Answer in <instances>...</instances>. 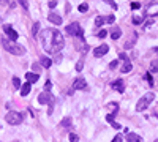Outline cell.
<instances>
[{
    "label": "cell",
    "instance_id": "obj_37",
    "mask_svg": "<svg viewBox=\"0 0 158 142\" xmlns=\"http://www.w3.org/2000/svg\"><path fill=\"white\" fill-rule=\"evenodd\" d=\"M32 70H33V71H38V70H40V65L33 63V65H32Z\"/></svg>",
    "mask_w": 158,
    "mask_h": 142
},
{
    "label": "cell",
    "instance_id": "obj_16",
    "mask_svg": "<svg viewBox=\"0 0 158 142\" xmlns=\"http://www.w3.org/2000/svg\"><path fill=\"white\" fill-rule=\"evenodd\" d=\"M131 68H133V65H131V62L128 60H123V66H122V73H130Z\"/></svg>",
    "mask_w": 158,
    "mask_h": 142
},
{
    "label": "cell",
    "instance_id": "obj_40",
    "mask_svg": "<svg viewBox=\"0 0 158 142\" xmlns=\"http://www.w3.org/2000/svg\"><path fill=\"white\" fill-rule=\"evenodd\" d=\"M157 52H158V47H157Z\"/></svg>",
    "mask_w": 158,
    "mask_h": 142
},
{
    "label": "cell",
    "instance_id": "obj_15",
    "mask_svg": "<svg viewBox=\"0 0 158 142\" xmlns=\"http://www.w3.org/2000/svg\"><path fill=\"white\" fill-rule=\"evenodd\" d=\"M30 87H32L30 82H27V84L22 85V87H21V95H22V96H27V95L30 93Z\"/></svg>",
    "mask_w": 158,
    "mask_h": 142
},
{
    "label": "cell",
    "instance_id": "obj_22",
    "mask_svg": "<svg viewBox=\"0 0 158 142\" xmlns=\"http://www.w3.org/2000/svg\"><path fill=\"white\" fill-rule=\"evenodd\" d=\"M13 87L14 88H21V81L17 78H13Z\"/></svg>",
    "mask_w": 158,
    "mask_h": 142
},
{
    "label": "cell",
    "instance_id": "obj_10",
    "mask_svg": "<svg viewBox=\"0 0 158 142\" xmlns=\"http://www.w3.org/2000/svg\"><path fill=\"white\" fill-rule=\"evenodd\" d=\"M48 19L51 21L52 24H55V25H60L62 24V17L58 16L57 13H49V16H48Z\"/></svg>",
    "mask_w": 158,
    "mask_h": 142
},
{
    "label": "cell",
    "instance_id": "obj_24",
    "mask_svg": "<svg viewBox=\"0 0 158 142\" xmlns=\"http://www.w3.org/2000/svg\"><path fill=\"white\" fill-rule=\"evenodd\" d=\"M133 24H134V25H139V24H142V17L134 16V17H133Z\"/></svg>",
    "mask_w": 158,
    "mask_h": 142
},
{
    "label": "cell",
    "instance_id": "obj_11",
    "mask_svg": "<svg viewBox=\"0 0 158 142\" xmlns=\"http://www.w3.org/2000/svg\"><path fill=\"white\" fill-rule=\"evenodd\" d=\"M38 73H25V79H27V82H30V84H35V82L38 81Z\"/></svg>",
    "mask_w": 158,
    "mask_h": 142
},
{
    "label": "cell",
    "instance_id": "obj_6",
    "mask_svg": "<svg viewBox=\"0 0 158 142\" xmlns=\"http://www.w3.org/2000/svg\"><path fill=\"white\" fill-rule=\"evenodd\" d=\"M52 101H54V98H52V95L49 93V90L40 93V96H38V103H40V104H51Z\"/></svg>",
    "mask_w": 158,
    "mask_h": 142
},
{
    "label": "cell",
    "instance_id": "obj_21",
    "mask_svg": "<svg viewBox=\"0 0 158 142\" xmlns=\"http://www.w3.org/2000/svg\"><path fill=\"white\" fill-rule=\"evenodd\" d=\"M38 30H40V22H35L33 29H32V33H33V36H35V35H38Z\"/></svg>",
    "mask_w": 158,
    "mask_h": 142
},
{
    "label": "cell",
    "instance_id": "obj_4",
    "mask_svg": "<svg viewBox=\"0 0 158 142\" xmlns=\"http://www.w3.org/2000/svg\"><path fill=\"white\" fill-rule=\"evenodd\" d=\"M5 120H7V123H10V125H19V123H22V115L16 111H10L5 115Z\"/></svg>",
    "mask_w": 158,
    "mask_h": 142
},
{
    "label": "cell",
    "instance_id": "obj_27",
    "mask_svg": "<svg viewBox=\"0 0 158 142\" xmlns=\"http://www.w3.org/2000/svg\"><path fill=\"white\" fill-rule=\"evenodd\" d=\"M103 2H106V3H109L111 7L114 8V10H117V3H116V2H114V0H103Z\"/></svg>",
    "mask_w": 158,
    "mask_h": 142
},
{
    "label": "cell",
    "instance_id": "obj_31",
    "mask_svg": "<svg viewBox=\"0 0 158 142\" xmlns=\"http://www.w3.org/2000/svg\"><path fill=\"white\" fill-rule=\"evenodd\" d=\"M145 79L149 81V85H153V79H152L150 74H145Z\"/></svg>",
    "mask_w": 158,
    "mask_h": 142
},
{
    "label": "cell",
    "instance_id": "obj_39",
    "mask_svg": "<svg viewBox=\"0 0 158 142\" xmlns=\"http://www.w3.org/2000/svg\"><path fill=\"white\" fill-rule=\"evenodd\" d=\"M0 2H3V3H5V2H8V0H0Z\"/></svg>",
    "mask_w": 158,
    "mask_h": 142
},
{
    "label": "cell",
    "instance_id": "obj_32",
    "mask_svg": "<svg viewBox=\"0 0 158 142\" xmlns=\"http://www.w3.org/2000/svg\"><path fill=\"white\" fill-rule=\"evenodd\" d=\"M51 87H52L51 81H46V84H44V90H51Z\"/></svg>",
    "mask_w": 158,
    "mask_h": 142
},
{
    "label": "cell",
    "instance_id": "obj_34",
    "mask_svg": "<svg viewBox=\"0 0 158 142\" xmlns=\"http://www.w3.org/2000/svg\"><path fill=\"white\" fill-rule=\"evenodd\" d=\"M76 70H78V71H82V62H78V65H76Z\"/></svg>",
    "mask_w": 158,
    "mask_h": 142
},
{
    "label": "cell",
    "instance_id": "obj_42",
    "mask_svg": "<svg viewBox=\"0 0 158 142\" xmlns=\"http://www.w3.org/2000/svg\"><path fill=\"white\" fill-rule=\"evenodd\" d=\"M14 142H17V141H14Z\"/></svg>",
    "mask_w": 158,
    "mask_h": 142
},
{
    "label": "cell",
    "instance_id": "obj_18",
    "mask_svg": "<svg viewBox=\"0 0 158 142\" xmlns=\"http://www.w3.org/2000/svg\"><path fill=\"white\" fill-rule=\"evenodd\" d=\"M51 65H52V60H51V58H48V57H43V58H41V66H43V68H49Z\"/></svg>",
    "mask_w": 158,
    "mask_h": 142
},
{
    "label": "cell",
    "instance_id": "obj_8",
    "mask_svg": "<svg viewBox=\"0 0 158 142\" xmlns=\"http://www.w3.org/2000/svg\"><path fill=\"white\" fill-rule=\"evenodd\" d=\"M3 30H5V33H7L8 36H10V40H11V41H16V40H17V36H19V35H17V32L14 30L13 27H10V25H3Z\"/></svg>",
    "mask_w": 158,
    "mask_h": 142
},
{
    "label": "cell",
    "instance_id": "obj_3",
    "mask_svg": "<svg viewBox=\"0 0 158 142\" xmlns=\"http://www.w3.org/2000/svg\"><path fill=\"white\" fill-rule=\"evenodd\" d=\"M153 98H155V95H153V93H145L144 96H142V98L136 103V111H137V112L145 111V109L149 107V104L153 101Z\"/></svg>",
    "mask_w": 158,
    "mask_h": 142
},
{
    "label": "cell",
    "instance_id": "obj_9",
    "mask_svg": "<svg viewBox=\"0 0 158 142\" xmlns=\"http://www.w3.org/2000/svg\"><path fill=\"white\" fill-rule=\"evenodd\" d=\"M86 87H87L86 79H82V78H78L74 81V84H73V90H84Z\"/></svg>",
    "mask_w": 158,
    "mask_h": 142
},
{
    "label": "cell",
    "instance_id": "obj_23",
    "mask_svg": "<svg viewBox=\"0 0 158 142\" xmlns=\"http://www.w3.org/2000/svg\"><path fill=\"white\" fill-rule=\"evenodd\" d=\"M87 10H89V5H87V3H81V5H79V11H81V13H86Z\"/></svg>",
    "mask_w": 158,
    "mask_h": 142
},
{
    "label": "cell",
    "instance_id": "obj_25",
    "mask_svg": "<svg viewBox=\"0 0 158 142\" xmlns=\"http://www.w3.org/2000/svg\"><path fill=\"white\" fill-rule=\"evenodd\" d=\"M68 139H70V142H78V141H79V137H78L76 134H73V133L68 136Z\"/></svg>",
    "mask_w": 158,
    "mask_h": 142
},
{
    "label": "cell",
    "instance_id": "obj_41",
    "mask_svg": "<svg viewBox=\"0 0 158 142\" xmlns=\"http://www.w3.org/2000/svg\"><path fill=\"white\" fill-rule=\"evenodd\" d=\"M153 142H158V141H153Z\"/></svg>",
    "mask_w": 158,
    "mask_h": 142
},
{
    "label": "cell",
    "instance_id": "obj_35",
    "mask_svg": "<svg viewBox=\"0 0 158 142\" xmlns=\"http://www.w3.org/2000/svg\"><path fill=\"white\" fill-rule=\"evenodd\" d=\"M55 5H57V0H51V2H49V8H54Z\"/></svg>",
    "mask_w": 158,
    "mask_h": 142
},
{
    "label": "cell",
    "instance_id": "obj_36",
    "mask_svg": "<svg viewBox=\"0 0 158 142\" xmlns=\"http://www.w3.org/2000/svg\"><path fill=\"white\" fill-rule=\"evenodd\" d=\"M112 142H122V137H120V136H119V134H117L116 137L112 139Z\"/></svg>",
    "mask_w": 158,
    "mask_h": 142
},
{
    "label": "cell",
    "instance_id": "obj_12",
    "mask_svg": "<svg viewBox=\"0 0 158 142\" xmlns=\"http://www.w3.org/2000/svg\"><path fill=\"white\" fill-rule=\"evenodd\" d=\"M111 85H112V88H116V90H117V92H120V93H123V92H125L123 81H120V79H119V81H116L114 84H111Z\"/></svg>",
    "mask_w": 158,
    "mask_h": 142
},
{
    "label": "cell",
    "instance_id": "obj_5",
    "mask_svg": "<svg viewBox=\"0 0 158 142\" xmlns=\"http://www.w3.org/2000/svg\"><path fill=\"white\" fill-rule=\"evenodd\" d=\"M66 33L81 38V36H82V29H81V25H79L78 22H73V24H70L68 27H66Z\"/></svg>",
    "mask_w": 158,
    "mask_h": 142
},
{
    "label": "cell",
    "instance_id": "obj_28",
    "mask_svg": "<svg viewBox=\"0 0 158 142\" xmlns=\"http://www.w3.org/2000/svg\"><path fill=\"white\" fill-rule=\"evenodd\" d=\"M114 21H116V17H114V16H108V17H104V22H108V24H112Z\"/></svg>",
    "mask_w": 158,
    "mask_h": 142
},
{
    "label": "cell",
    "instance_id": "obj_20",
    "mask_svg": "<svg viewBox=\"0 0 158 142\" xmlns=\"http://www.w3.org/2000/svg\"><path fill=\"white\" fill-rule=\"evenodd\" d=\"M70 125H71V120H70L68 117H66V118H63V120H62V123H60V126H63V128H66V126H70Z\"/></svg>",
    "mask_w": 158,
    "mask_h": 142
},
{
    "label": "cell",
    "instance_id": "obj_14",
    "mask_svg": "<svg viewBox=\"0 0 158 142\" xmlns=\"http://www.w3.org/2000/svg\"><path fill=\"white\" fill-rule=\"evenodd\" d=\"M136 40H137V35L133 33L130 40H127V43H125V49H131V47L134 46V43H136Z\"/></svg>",
    "mask_w": 158,
    "mask_h": 142
},
{
    "label": "cell",
    "instance_id": "obj_33",
    "mask_svg": "<svg viewBox=\"0 0 158 142\" xmlns=\"http://www.w3.org/2000/svg\"><path fill=\"white\" fill-rule=\"evenodd\" d=\"M106 35H108V32H106V30H100L98 36H100V38H106Z\"/></svg>",
    "mask_w": 158,
    "mask_h": 142
},
{
    "label": "cell",
    "instance_id": "obj_38",
    "mask_svg": "<svg viewBox=\"0 0 158 142\" xmlns=\"http://www.w3.org/2000/svg\"><path fill=\"white\" fill-rule=\"evenodd\" d=\"M116 66H117V60H114L112 63L109 65V68H111V70H114V68H116Z\"/></svg>",
    "mask_w": 158,
    "mask_h": 142
},
{
    "label": "cell",
    "instance_id": "obj_26",
    "mask_svg": "<svg viewBox=\"0 0 158 142\" xmlns=\"http://www.w3.org/2000/svg\"><path fill=\"white\" fill-rule=\"evenodd\" d=\"M152 73H155V71H158V62L155 60V62H152Z\"/></svg>",
    "mask_w": 158,
    "mask_h": 142
},
{
    "label": "cell",
    "instance_id": "obj_1",
    "mask_svg": "<svg viewBox=\"0 0 158 142\" xmlns=\"http://www.w3.org/2000/svg\"><path fill=\"white\" fill-rule=\"evenodd\" d=\"M40 41L43 44V49L49 54H57L58 51H62L65 46V40H63L62 33L55 29H46L40 33Z\"/></svg>",
    "mask_w": 158,
    "mask_h": 142
},
{
    "label": "cell",
    "instance_id": "obj_2",
    "mask_svg": "<svg viewBox=\"0 0 158 142\" xmlns=\"http://www.w3.org/2000/svg\"><path fill=\"white\" fill-rule=\"evenodd\" d=\"M2 44H3V49L5 51H8L10 54H14V55H22L25 52V49L21 46V44L14 43V41H7L3 40L2 41Z\"/></svg>",
    "mask_w": 158,
    "mask_h": 142
},
{
    "label": "cell",
    "instance_id": "obj_17",
    "mask_svg": "<svg viewBox=\"0 0 158 142\" xmlns=\"http://www.w3.org/2000/svg\"><path fill=\"white\" fill-rule=\"evenodd\" d=\"M120 35H122V32H120V29H117V27L111 32V38H112V40H119V38H120Z\"/></svg>",
    "mask_w": 158,
    "mask_h": 142
},
{
    "label": "cell",
    "instance_id": "obj_30",
    "mask_svg": "<svg viewBox=\"0 0 158 142\" xmlns=\"http://www.w3.org/2000/svg\"><path fill=\"white\" fill-rule=\"evenodd\" d=\"M139 8H141V3H137V2L131 3V10H139Z\"/></svg>",
    "mask_w": 158,
    "mask_h": 142
},
{
    "label": "cell",
    "instance_id": "obj_19",
    "mask_svg": "<svg viewBox=\"0 0 158 142\" xmlns=\"http://www.w3.org/2000/svg\"><path fill=\"white\" fill-rule=\"evenodd\" d=\"M103 22H104V17H101V16H98L95 19V25H96V27H101V25H103Z\"/></svg>",
    "mask_w": 158,
    "mask_h": 142
},
{
    "label": "cell",
    "instance_id": "obj_7",
    "mask_svg": "<svg viewBox=\"0 0 158 142\" xmlns=\"http://www.w3.org/2000/svg\"><path fill=\"white\" fill-rule=\"evenodd\" d=\"M108 51H109V46H108V44H101V46L93 49V55H95V57H103L104 54H108Z\"/></svg>",
    "mask_w": 158,
    "mask_h": 142
},
{
    "label": "cell",
    "instance_id": "obj_13",
    "mask_svg": "<svg viewBox=\"0 0 158 142\" xmlns=\"http://www.w3.org/2000/svg\"><path fill=\"white\" fill-rule=\"evenodd\" d=\"M127 141L128 142H142V137L141 136L134 134V133H128L127 134Z\"/></svg>",
    "mask_w": 158,
    "mask_h": 142
},
{
    "label": "cell",
    "instance_id": "obj_29",
    "mask_svg": "<svg viewBox=\"0 0 158 142\" xmlns=\"http://www.w3.org/2000/svg\"><path fill=\"white\" fill-rule=\"evenodd\" d=\"M19 3L22 5V8H24V10H29V3H27V0H19Z\"/></svg>",
    "mask_w": 158,
    "mask_h": 142
}]
</instances>
